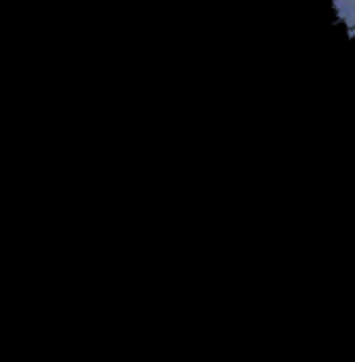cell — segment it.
<instances>
[{
    "mask_svg": "<svg viewBox=\"0 0 355 362\" xmlns=\"http://www.w3.org/2000/svg\"><path fill=\"white\" fill-rule=\"evenodd\" d=\"M332 6L341 23L347 28L349 36L355 38V0H332Z\"/></svg>",
    "mask_w": 355,
    "mask_h": 362,
    "instance_id": "1",
    "label": "cell"
}]
</instances>
